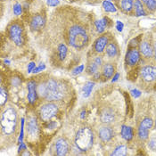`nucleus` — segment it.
<instances>
[{"label": "nucleus", "instance_id": "36", "mask_svg": "<svg viewBox=\"0 0 156 156\" xmlns=\"http://www.w3.org/2000/svg\"><path fill=\"white\" fill-rule=\"evenodd\" d=\"M116 28H117V30L119 31H122V30H123V23L118 21L117 22V25H116Z\"/></svg>", "mask_w": 156, "mask_h": 156}, {"label": "nucleus", "instance_id": "3", "mask_svg": "<svg viewBox=\"0 0 156 156\" xmlns=\"http://www.w3.org/2000/svg\"><path fill=\"white\" fill-rule=\"evenodd\" d=\"M17 127V113L13 108H7L1 117V128L5 135L14 134Z\"/></svg>", "mask_w": 156, "mask_h": 156}, {"label": "nucleus", "instance_id": "34", "mask_svg": "<svg viewBox=\"0 0 156 156\" xmlns=\"http://www.w3.org/2000/svg\"><path fill=\"white\" fill-rule=\"evenodd\" d=\"M131 94H132V96L135 98L139 97V96H141V92L139 90H137V89H133V90H131Z\"/></svg>", "mask_w": 156, "mask_h": 156}, {"label": "nucleus", "instance_id": "12", "mask_svg": "<svg viewBox=\"0 0 156 156\" xmlns=\"http://www.w3.org/2000/svg\"><path fill=\"white\" fill-rule=\"evenodd\" d=\"M139 59H140V54L137 49L132 48L128 51L127 55H126V61L129 65H130V66L136 65L138 62Z\"/></svg>", "mask_w": 156, "mask_h": 156}, {"label": "nucleus", "instance_id": "31", "mask_svg": "<svg viewBox=\"0 0 156 156\" xmlns=\"http://www.w3.org/2000/svg\"><path fill=\"white\" fill-rule=\"evenodd\" d=\"M13 13L15 15H20L22 13V5L21 4H15L13 5Z\"/></svg>", "mask_w": 156, "mask_h": 156}, {"label": "nucleus", "instance_id": "18", "mask_svg": "<svg viewBox=\"0 0 156 156\" xmlns=\"http://www.w3.org/2000/svg\"><path fill=\"white\" fill-rule=\"evenodd\" d=\"M100 119H101L103 123H105V124H111V123L114 122V120H115L114 112L111 109L104 110L101 113Z\"/></svg>", "mask_w": 156, "mask_h": 156}, {"label": "nucleus", "instance_id": "29", "mask_svg": "<svg viewBox=\"0 0 156 156\" xmlns=\"http://www.w3.org/2000/svg\"><path fill=\"white\" fill-rule=\"evenodd\" d=\"M58 51H59V56H60L61 60H63L67 55V48L64 44H61L58 48Z\"/></svg>", "mask_w": 156, "mask_h": 156}, {"label": "nucleus", "instance_id": "20", "mask_svg": "<svg viewBox=\"0 0 156 156\" xmlns=\"http://www.w3.org/2000/svg\"><path fill=\"white\" fill-rule=\"evenodd\" d=\"M120 6L124 12H130L134 7V0H120Z\"/></svg>", "mask_w": 156, "mask_h": 156}, {"label": "nucleus", "instance_id": "38", "mask_svg": "<svg viewBox=\"0 0 156 156\" xmlns=\"http://www.w3.org/2000/svg\"><path fill=\"white\" fill-rule=\"evenodd\" d=\"M45 68V65H40L38 68H37V69H35L34 68V70H33V72L35 73V72H39V71H41V70H43Z\"/></svg>", "mask_w": 156, "mask_h": 156}, {"label": "nucleus", "instance_id": "35", "mask_svg": "<svg viewBox=\"0 0 156 156\" xmlns=\"http://www.w3.org/2000/svg\"><path fill=\"white\" fill-rule=\"evenodd\" d=\"M83 69H84V65H80V67H78L74 72H73V74H79V73H80V72L83 71Z\"/></svg>", "mask_w": 156, "mask_h": 156}, {"label": "nucleus", "instance_id": "2", "mask_svg": "<svg viewBox=\"0 0 156 156\" xmlns=\"http://www.w3.org/2000/svg\"><path fill=\"white\" fill-rule=\"evenodd\" d=\"M66 38L72 47L77 49L85 48L89 42V35L87 29L84 24L73 23L67 29Z\"/></svg>", "mask_w": 156, "mask_h": 156}, {"label": "nucleus", "instance_id": "5", "mask_svg": "<svg viewBox=\"0 0 156 156\" xmlns=\"http://www.w3.org/2000/svg\"><path fill=\"white\" fill-rule=\"evenodd\" d=\"M8 35L12 42L21 47L24 43V30L23 26L20 21H14L8 27Z\"/></svg>", "mask_w": 156, "mask_h": 156}, {"label": "nucleus", "instance_id": "1", "mask_svg": "<svg viewBox=\"0 0 156 156\" xmlns=\"http://www.w3.org/2000/svg\"><path fill=\"white\" fill-rule=\"evenodd\" d=\"M37 90L39 96H41L46 100L58 101V100H62L64 97L66 87L59 81L50 79L38 85Z\"/></svg>", "mask_w": 156, "mask_h": 156}, {"label": "nucleus", "instance_id": "16", "mask_svg": "<svg viewBox=\"0 0 156 156\" xmlns=\"http://www.w3.org/2000/svg\"><path fill=\"white\" fill-rule=\"evenodd\" d=\"M140 53L144 55L145 58H150L154 55V49L151 46V44L147 41H143L139 46Z\"/></svg>", "mask_w": 156, "mask_h": 156}, {"label": "nucleus", "instance_id": "42", "mask_svg": "<svg viewBox=\"0 0 156 156\" xmlns=\"http://www.w3.org/2000/svg\"><path fill=\"white\" fill-rule=\"evenodd\" d=\"M142 1H143V2H144V3H145V2H146V1H147V0H142Z\"/></svg>", "mask_w": 156, "mask_h": 156}, {"label": "nucleus", "instance_id": "8", "mask_svg": "<svg viewBox=\"0 0 156 156\" xmlns=\"http://www.w3.org/2000/svg\"><path fill=\"white\" fill-rule=\"evenodd\" d=\"M102 64H103L102 58L100 56L95 57L87 65V71L88 72V74L93 76L95 79H98L100 76V70L102 68Z\"/></svg>", "mask_w": 156, "mask_h": 156}, {"label": "nucleus", "instance_id": "13", "mask_svg": "<svg viewBox=\"0 0 156 156\" xmlns=\"http://www.w3.org/2000/svg\"><path fill=\"white\" fill-rule=\"evenodd\" d=\"M109 43V37L107 35H103V36L99 37L96 41H95V44H94V49L96 53H102L106 46L108 45Z\"/></svg>", "mask_w": 156, "mask_h": 156}, {"label": "nucleus", "instance_id": "24", "mask_svg": "<svg viewBox=\"0 0 156 156\" xmlns=\"http://www.w3.org/2000/svg\"><path fill=\"white\" fill-rule=\"evenodd\" d=\"M95 26H96V30L98 33H102L105 31L106 26H107V21L106 19H101V20H98L95 23Z\"/></svg>", "mask_w": 156, "mask_h": 156}, {"label": "nucleus", "instance_id": "32", "mask_svg": "<svg viewBox=\"0 0 156 156\" xmlns=\"http://www.w3.org/2000/svg\"><path fill=\"white\" fill-rule=\"evenodd\" d=\"M149 147L154 150L156 151V137H153L150 141H149Z\"/></svg>", "mask_w": 156, "mask_h": 156}, {"label": "nucleus", "instance_id": "19", "mask_svg": "<svg viewBox=\"0 0 156 156\" xmlns=\"http://www.w3.org/2000/svg\"><path fill=\"white\" fill-rule=\"evenodd\" d=\"M114 72H115V68L112 63H105V64H104V66L102 68L103 75L106 80L111 79L113 76Z\"/></svg>", "mask_w": 156, "mask_h": 156}, {"label": "nucleus", "instance_id": "26", "mask_svg": "<svg viewBox=\"0 0 156 156\" xmlns=\"http://www.w3.org/2000/svg\"><path fill=\"white\" fill-rule=\"evenodd\" d=\"M103 7H104V9H105L106 12H115L117 11V9H116V7L114 6V5L112 4V3L109 2V1H104V2H103Z\"/></svg>", "mask_w": 156, "mask_h": 156}, {"label": "nucleus", "instance_id": "37", "mask_svg": "<svg viewBox=\"0 0 156 156\" xmlns=\"http://www.w3.org/2000/svg\"><path fill=\"white\" fill-rule=\"evenodd\" d=\"M34 67H35V63H34V62H30V65H29V69H28L29 72H30L32 70H34V69H33Z\"/></svg>", "mask_w": 156, "mask_h": 156}, {"label": "nucleus", "instance_id": "9", "mask_svg": "<svg viewBox=\"0 0 156 156\" xmlns=\"http://www.w3.org/2000/svg\"><path fill=\"white\" fill-rule=\"evenodd\" d=\"M141 77L146 82H152L156 80V67L152 65H147L142 68Z\"/></svg>", "mask_w": 156, "mask_h": 156}, {"label": "nucleus", "instance_id": "11", "mask_svg": "<svg viewBox=\"0 0 156 156\" xmlns=\"http://www.w3.org/2000/svg\"><path fill=\"white\" fill-rule=\"evenodd\" d=\"M45 24H46V18L45 15L42 13H37L33 15L30 23V28L34 30H39L43 29L45 27Z\"/></svg>", "mask_w": 156, "mask_h": 156}, {"label": "nucleus", "instance_id": "17", "mask_svg": "<svg viewBox=\"0 0 156 156\" xmlns=\"http://www.w3.org/2000/svg\"><path fill=\"white\" fill-rule=\"evenodd\" d=\"M37 86L35 81H30L28 83V100L30 104H35L37 100Z\"/></svg>", "mask_w": 156, "mask_h": 156}, {"label": "nucleus", "instance_id": "7", "mask_svg": "<svg viewBox=\"0 0 156 156\" xmlns=\"http://www.w3.org/2000/svg\"><path fill=\"white\" fill-rule=\"evenodd\" d=\"M154 121L151 118H145L141 121L138 127V136L141 140H145L148 138L149 132L153 127Z\"/></svg>", "mask_w": 156, "mask_h": 156}, {"label": "nucleus", "instance_id": "30", "mask_svg": "<svg viewBox=\"0 0 156 156\" xmlns=\"http://www.w3.org/2000/svg\"><path fill=\"white\" fill-rule=\"evenodd\" d=\"M145 5L149 11L154 12L156 10V0H147L145 2Z\"/></svg>", "mask_w": 156, "mask_h": 156}, {"label": "nucleus", "instance_id": "15", "mask_svg": "<svg viewBox=\"0 0 156 156\" xmlns=\"http://www.w3.org/2000/svg\"><path fill=\"white\" fill-rule=\"evenodd\" d=\"M98 135H99V137L101 138L102 141L108 142V141H110L112 138V136L114 135V132H113L112 128H110L108 126H105V127H102L99 129Z\"/></svg>", "mask_w": 156, "mask_h": 156}, {"label": "nucleus", "instance_id": "33", "mask_svg": "<svg viewBox=\"0 0 156 156\" xmlns=\"http://www.w3.org/2000/svg\"><path fill=\"white\" fill-rule=\"evenodd\" d=\"M47 4L49 6H56L59 5L58 0H47Z\"/></svg>", "mask_w": 156, "mask_h": 156}, {"label": "nucleus", "instance_id": "14", "mask_svg": "<svg viewBox=\"0 0 156 156\" xmlns=\"http://www.w3.org/2000/svg\"><path fill=\"white\" fill-rule=\"evenodd\" d=\"M55 150L57 155H65L69 150V144L66 139L59 138L55 143Z\"/></svg>", "mask_w": 156, "mask_h": 156}, {"label": "nucleus", "instance_id": "25", "mask_svg": "<svg viewBox=\"0 0 156 156\" xmlns=\"http://www.w3.org/2000/svg\"><path fill=\"white\" fill-rule=\"evenodd\" d=\"M7 102V91L4 87H1L0 88V105L3 106Z\"/></svg>", "mask_w": 156, "mask_h": 156}, {"label": "nucleus", "instance_id": "4", "mask_svg": "<svg viewBox=\"0 0 156 156\" xmlns=\"http://www.w3.org/2000/svg\"><path fill=\"white\" fill-rule=\"evenodd\" d=\"M93 142H94V134L93 131L87 127L80 129L76 134L75 144L80 151L89 150L93 145Z\"/></svg>", "mask_w": 156, "mask_h": 156}, {"label": "nucleus", "instance_id": "39", "mask_svg": "<svg viewBox=\"0 0 156 156\" xmlns=\"http://www.w3.org/2000/svg\"><path fill=\"white\" fill-rule=\"evenodd\" d=\"M119 76H120V75H119V74L117 73V74L115 75V77L113 78V80H112V81H116V80H118V78H119Z\"/></svg>", "mask_w": 156, "mask_h": 156}, {"label": "nucleus", "instance_id": "21", "mask_svg": "<svg viewBox=\"0 0 156 156\" xmlns=\"http://www.w3.org/2000/svg\"><path fill=\"white\" fill-rule=\"evenodd\" d=\"M106 54L109 57H115L118 55V48L115 43L109 42L106 46Z\"/></svg>", "mask_w": 156, "mask_h": 156}, {"label": "nucleus", "instance_id": "22", "mask_svg": "<svg viewBox=\"0 0 156 156\" xmlns=\"http://www.w3.org/2000/svg\"><path fill=\"white\" fill-rule=\"evenodd\" d=\"M121 136L127 141L131 140L133 138V129L130 127L122 126V128H121Z\"/></svg>", "mask_w": 156, "mask_h": 156}, {"label": "nucleus", "instance_id": "28", "mask_svg": "<svg viewBox=\"0 0 156 156\" xmlns=\"http://www.w3.org/2000/svg\"><path fill=\"white\" fill-rule=\"evenodd\" d=\"M126 154H127V147L125 145L118 146L112 154V155H126Z\"/></svg>", "mask_w": 156, "mask_h": 156}, {"label": "nucleus", "instance_id": "40", "mask_svg": "<svg viewBox=\"0 0 156 156\" xmlns=\"http://www.w3.org/2000/svg\"><path fill=\"white\" fill-rule=\"evenodd\" d=\"M154 57H155V60H156V45H155V48H154Z\"/></svg>", "mask_w": 156, "mask_h": 156}, {"label": "nucleus", "instance_id": "41", "mask_svg": "<svg viewBox=\"0 0 156 156\" xmlns=\"http://www.w3.org/2000/svg\"><path fill=\"white\" fill-rule=\"evenodd\" d=\"M86 1H89V2H92V1H95V0H86Z\"/></svg>", "mask_w": 156, "mask_h": 156}, {"label": "nucleus", "instance_id": "27", "mask_svg": "<svg viewBox=\"0 0 156 156\" xmlns=\"http://www.w3.org/2000/svg\"><path fill=\"white\" fill-rule=\"evenodd\" d=\"M93 87H94V82H87L86 84H85L84 87H83V96L85 97H87V96L90 95V93H91V91H92V89H93Z\"/></svg>", "mask_w": 156, "mask_h": 156}, {"label": "nucleus", "instance_id": "23", "mask_svg": "<svg viewBox=\"0 0 156 156\" xmlns=\"http://www.w3.org/2000/svg\"><path fill=\"white\" fill-rule=\"evenodd\" d=\"M134 9H135V12H136V16L145 15V12H144L143 5H142V3H141L140 0H135V3H134Z\"/></svg>", "mask_w": 156, "mask_h": 156}, {"label": "nucleus", "instance_id": "6", "mask_svg": "<svg viewBox=\"0 0 156 156\" xmlns=\"http://www.w3.org/2000/svg\"><path fill=\"white\" fill-rule=\"evenodd\" d=\"M58 112V107L56 105L53 103H48L47 105H44L39 111V115L41 120L44 121H48L51 120L53 117L56 115Z\"/></svg>", "mask_w": 156, "mask_h": 156}, {"label": "nucleus", "instance_id": "10", "mask_svg": "<svg viewBox=\"0 0 156 156\" xmlns=\"http://www.w3.org/2000/svg\"><path fill=\"white\" fill-rule=\"evenodd\" d=\"M27 132H28V135L30 136V137L33 138V139L38 136L39 128H38V124H37V120L36 117L31 116L28 120V122H27Z\"/></svg>", "mask_w": 156, "mask_h": 156}]
</instances>
